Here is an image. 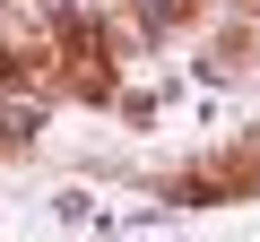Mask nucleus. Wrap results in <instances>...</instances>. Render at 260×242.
Here are the masks:
<instances>
[{"label":"nucleus","instance_id":"1","mask_svg":"<svg viewBox=\"0 0 260 242\" xmlns=\"http://www.w3.org/2000/svg\"><path fill=\"white\" fill-rule=\"evenodd\" d=\"M139 9H148V18H156V26H165V18H174V9H182V0H139Z\"/></svg>","mask_w":260,"mask_h":242},{"label":"nucleus","instance_id":"2","mask_svg":"<svg viewBox=\"0 0 260 242\" xmlns=\"http://www.w3.org/2000/svg\"><path fill=\"white\" fill-rule=\"evenodd\" d=\"M52 9H61V18H78V9H87V0H52Z\"/></svg>","mask_w":260,"mask_h":242}]
</instances>
